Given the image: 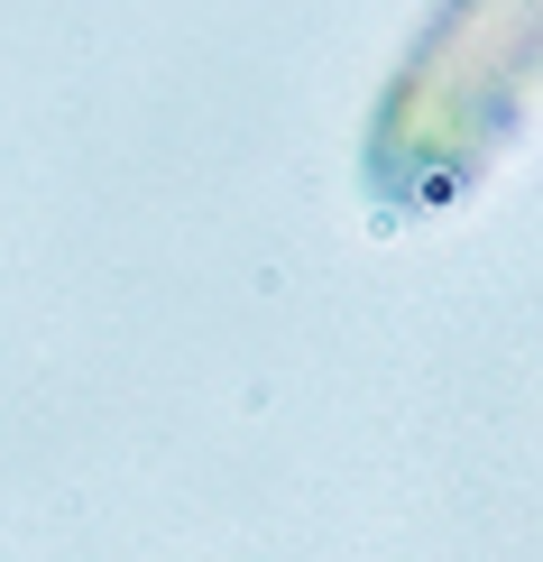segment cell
I'll use <instances>...</instances> for the list:
<instances>
[{"instance_id": "6da1fadb", "label": "cell", "mask_w": 543, "mask_h": 562, "mask_svg": "<svg viewBox=\"0 0 543 562\" xmlns=\"http://www.w3.org/2000/svg\"><path fill=\"white\" fill-rule=\"evenodd\" d=\"M543 83V0H452L423 37V65L406 92H387L377 176H406L423 194L461 184L488 157V138L516 130V111Z\"/></svg>"}]
</instances>
